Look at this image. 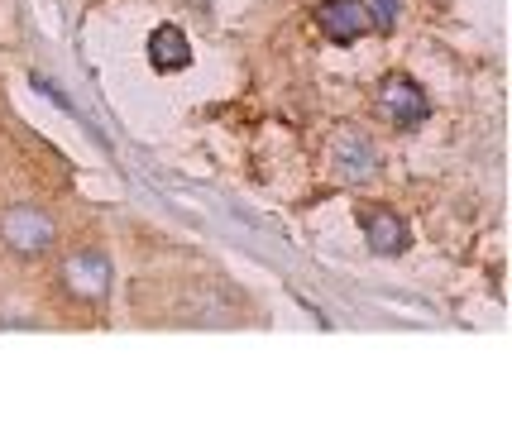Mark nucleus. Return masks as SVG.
<instances>
[{
	"label": "nucleus",
	"mask_w": 512,
	"mask_h": 440,
	"mask_svg": "<svg viewBox=\"0 0 512 440\" xmlns=\"http://www.w3.org/2000/svg\"><path fill=\"white\" fill-rule=\"evenodd\" d=\"M335 168L340 177H350V182H369L374 168H379V149H374V139L359 130H345L335 139Z\"/></svg>",
	"instance_id": "obj_6"
},
{
	"label": "nucleus",
	"mask_w": 512,
	"mask_h": 440,
	"mask_svg": "<svg viewBox=\"0 0 512 440\" xmlns=\"http://www.w3.org/2000/svg\"><path fill=\"white\" fill-rule=\"evenodd\" d=\"M149 63L158 72H182V67L192 63V44H187V34H182L178 24H158L154 34H149Z\"/></svg>",
	"instance_id": "obj_7"
},
{
	"label": "nucleus",
	"mask_w": 512,
	"mask_h": 440,
	"mask_svg": "<svg viewBox=\"0 0 512 440\" xmlns=\"http://www.w3.org/2000/svg\"><path fill=\"white\" fill-rule=\"evenodd\" d=\"M369 20H374L379 34H393V29H398V0H374V5H369Z\"/></svg>",
	"instance_id": "obj_8"
},
{
	"label": "nucleus",
	"mask_w": 512,
	"mask_h": 440,
	"mask_svg": "<svg viewBox=\"0 0 512 440\" xmlns=\"http://www.w3.org/2000/svg\"><path fill=\"white\" fill-rule=\"evenodd\" d=\"M63 283L72 297H82V302H101L106 292H111V259L101 254V249H82V254H72L63 264Z\"/></svg>",
	"instance_id": "obj_2"
},
{
	"label": "nucleus",
	"mask_w": 512,
	"mask_h": 440,
	"mask_svg": "<svg viewBox=\"0 0 512 440\" xmlns=\"http://www.w3.org/2000/svg\"><path fill=\"white\" fill-rule=\"evenodd\" d=\"M359 225L369 235V249L383 254V259H393V254L407 249V220L398 211H388V206H359Z\"/></svg>",
	"instance_id": "obj_5"
},
{
	"label": "nucleus",
	"mask_w": 512,
	"mask_h": 440,
	"mask_svg": "<svg viewBox=\"0 0 512 440\" xmlns=\"http://www.w3.org/2000/svg\"><path fill=\"white\" fill-rule=\"evenodd\" d=\"M379 110L398 125V130H417L426 115H431V101H426V91L417 87L412 77L393 72V77H383L379 82Z\"/></svg>",
	"instance_id": "obj_1"
},
{
	"label": "nucleus",
	"mask_w": 512,
	"mask_h": 440,
	"mask_svg": "<svg viewBox=\"0 0 512 440\" xmlns=\"http://www.w3.org/2000/svg\"><path fill=\"white\" fill-rule=\"evenodd\" d=\"M316 24H321V34H326L331 44H355L359 34L374 29L364 0H321V5H316Z\"/></svg>",
	"instance_id": "obj_3"
},
{
	"label": "nucleus",
	"mask_w": 512,
	"mask_h": 440,
	"mask_svg": "<svg viewBox=\"0 0 512 440\" xmlns=\"http://www.w3.org/2000/svg\"><path fill=\"white\" fill-rule=\"evenodd\" d=\"M0 235L20 254H44L48 244H53V220L44 211H34V206H15L10 216L0 220Z\"/></svg>",
	"instance_id": "obj_4"
}]
</instances>
